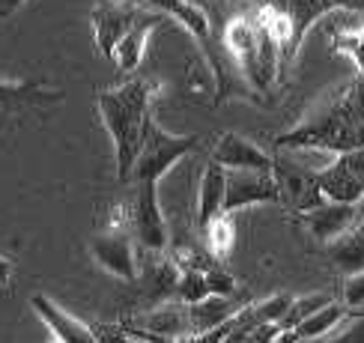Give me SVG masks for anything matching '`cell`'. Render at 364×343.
Instances as JSON below:
<instances>
[{"label":"cell","mask_w":364,"mask_h":343,"mask_svg":"<svg viewBox=\"0 0 364 343\" xmlns=\"http://www.w3.org/2000/svg\"><path fill=\"white\" fill-rule=\"evenodd\" d=\"M358 146H364V75H355V81L328 104L275 138V149H320L331 156Z\"/></svg>","instance_id":"1"},{"label":"cell","mask_w":364,"mask_h":343,"mask_svg":"<svg viewBox=\"0 0 364 343\" xmlns=\"http://www.w3.org/2000/svg\"><path fill=\"white\" fill-rule=\"evenodd\" d=\"M149 104H153V84L144 78H132L119 87H111L99 93L96 108L102 116V126L108 129L114 141V158H117V179L129 183L134 161H138L146 126H149Z\"/></svg>","instance_id":"2"},{"label":"cell","mask_w":364,"mask_h":343,"mask_svg":"<svg viewBox=\"0 0 364 343\" xmlns=\"http://www.w3.org/2000/svg\"><path fill=\"white\" fill-rule=\"evenodd\" d=\"M132 218H129V206L117 203L111 206V212L99 221V227L90 239V254L93 260L114 278H123L129 283L138 281V257H134V245H132Z\"/></svg>","instance_id":"3"},{"label":"cell","mask_w":364,"mask_h":343,"mask_svg":"<svg viewBox=\"0 0 364 343\" xmlns=\"http://www.w3.org/2000/svg\"><path fill=\"white\" fill-rule=\"evenodd\" d=\"M200 146L197 134H171L164 131L156 119H149L146 126V138H144V149L138 161H134V170L129 183H159V179L168 173L176 161H182L188 153Z\"/></svg>","instance_id":"4"},{"label":"cell","mask_w":364,"mask_h":343,"mask_svg":"<svg viewBox=\"0 0 364 343\" xmlns=\"http://www.w3.org/2000/svg\"><path fill=\"white\" fill-rule=\"evenodd\" d=\"M275 183L281 191V206H287L293 215L311 212V209L326 203V194L320 188V170L305 168L299 158L290 156V149H275Z\"/></svg>","instance_id":"5"},{"label":"cell","mask_w":364,"mask_h":343,"mask_svg":"<svg viewBox=\"0 0 364 343\" xmlns=\"http://www.w3.org/2000/svg\"><path fill=\"white\" fill-rule=\"evenodd\" d=\"M132 233L146 254H168V224L159 203V183H134V197L129 203Z\"/></svg>","instance_id":"6"},{"label":"cell","mask_w":364,"mask_h":343,"mask_svg":"<svg viewBox=\"0 0 364 343\" xmlns=\"http://www.w3.org/2000/svg\"><path fill=\"white\" fill-rule=\"evenodd\" d=\"M146 12L144 0H96L93 6V36L102 57L114 60L117 45Z\"/></svg>","instance_id":"7"},{"label":"cell","mask_w":364,"mask_h":343,"mask_svg":"<svg viewBox=\"0 0 364 343\" xmlns=\"http://www.w3.org/2000/svg\"><path fill=\"white\" fill-rule=\"evenodd\" d=\"M269 4H275L287 18V45L281 54V78H284V72L293 66L301 42H305L308 30L316 21H323L326 15H331L338 6H335V0H269Z\"/></svg>","instance_id":"8"},{"label":"cell","mask_w":364,"mask_h":343,"mask_svg":"<svg viewBox=\"0 0 364 343\" xmlns=\"http://www.w3.org/2000/svg\"><path fill=\"white\" fill-rule=\"evenodd\" d=\"M260 203H278L281 191L272 170H227V194H224V212L236 215L239 209L260 206Z\"/></svg>","instance_id":"9"},{"label":"cell","mask_w":364,"mask_h":343,"mask_svg":"<svg viewBox=\"0 0 364 343\" xmlns=\"http://www.w3.org/2000/svg\"><path fill=\"white\" fill-rule=\"evenodd\" d=\"M355 215H358V203H338V200H326L323 206L311 209V212H301L296 215L316 242H335L338 236H343L350 227H355Z\"/></svg>","instance_id":"10"},{"label":"cell","mask_w":364,"mask_h":343,"mask_svg":"<svg viewBox=\"0 0 364 343\" xmlns=\"http://www.w3.org/2000/svg\"><path fill=\"white\" fill-rule=\"evenodd\" d=\"M212 161H218L227 170H272L275 168V156L236 131L221 134L218 143L212 146Z\"/></svg>","instance_id":"11"},{"label":"cell","mask_w":364,"mask_h":343,"mask_svg":"<svg viewBox=\"0 0 364 343\" xmlns=\"http://www.w3.org/2000/svg\"><path fill=\"white\" fill-rule=\"evenodd\" d=\"M30 305H33V310L39 313V320L51 328L57 343H99L93 325H87L78 317H72V313L60 307L54 298L36 293L33 298H30Z\"/></svg>","instance_id":"12"},{"label":"cell","mask_w":364,"mask_h":343,"mask_svg":"<svg viewBox=\"0 0 364 343\" xmlns=\"http://www.w3.org/2000/svg\"><path fill=\"white\" fill-rule=\"evenodd\" d=\"M224 194H227V168L209 158L200 176V191H197V233H203L215 218L227 215Z\"/></svg>","instance_id":"13"},{"label":"cell","mask_w":364,"mask_h":343,"mask_svg":"<svg viewBox=\"0 0 364 343\" xmlns=\"http://www.w3.org/2000/svg\"><path fill=\"white\" fill-rule=\"evenodd\" d=\"M134 325H141V328H146V332L179 343L182 337L191 334V305L179 302V298H173V302H161V305H156V310H149L146 317H141Z\"/></svg>","instance_id":"14"},{"label":"cell","mask_w":364,"mask_h":343,"mask_svg":"<svg viewBox=\"0 0 364 343\" xmlns=\"http://www.w3.org/2000/svg\"><path fill=\"white\" fill-rule=\"evenodd\" d=\"M161 21H171L164 12L153 9V6H146V12L141 15L138 21H134V27L129 30V33L123 36V42L117 45V51H114V60H117V66L123 69V72H134L141 66V60H144V48H146V39L149 33L161 24Z\"/></svg>","instance_id":"15"},{"label":"cell","mask_w":364,"mask_h":343,"mask_svg":"<svg viewBox=\"0 0 364 343\" xmlns=\"http://www.w3.org/2000/svg\"><path fill=\"white\" fill-rule=\"evenodd\" d=\"M328 45L338 54H350L358 75H364V12L343 9L341 18L328 24Z\"/></svg>","instance_id":"16"},{"label":"cell","mask_w":364,"mask_h":343,"mask_svg":"<svg viewBox=\"0 0 364 343\" xmlns=\"http://www.w3.org/2000/svg\"><path fill=\"white\" fill-rule=\"evenodd\" d=\"M320 188L326 194V200H338V203H361L364 200L361 183L341 156H335V161L320 168Z\"/></svg>","instance_id":"17"},{"label":"cell","mask_w":364,"mask_h":343,"mask_svg":"<svg viewBox=\"0 0 364 343\" xmlns=\"http://www.w3.org/2000/svg\"><path fill=\"white\" fill-rule=\"evenodd\" d=\"M45 99H60V89L45 81H0V114L42 104Z\"/></svg>","instance_id":"18"},{"label":"cell","mask_w":364,"mask_h":343,"mask_svg":"<svg viewBox=\"0 0 364 343\" xmlns=\"http://www.w3.org/2000/svg\"><path fill=\"white\" fill-rule=\"evenodd\" d=\"M328 257L343 272V278L364 272V221L338 236L335 242H328Z\"/></svg>","instance_id":"19"},{"label":"cell","mask_w":364,"mask_h":343,"mask_svg":"<svg viewBox=\"0 0 364 343\" xmlns=\"http://www.w3.org/2000/svg\"><path fill=\"white\" fill-rule=\"evenodd\" d=\"M346 317H350V310H346V305L343 302H331V305H326V307H320L316 313H311V317L305 320V322H299L293 332L299 334V340L305 343V340H316V337H323V334H328L331 328H338Z\"/></svg>","instance_id":"20"},{"label":"cell","mask_w":364,"mask_h":343,"mask_svg":"<svg viewBox=\"0 0 364 343\" xmlns=\"http://www.w3.org/2000/svg\"><path fill=\"white\" fill-rule=\"evenodd\" d=\"M236 310H230V298L224 295H209L203 302L191 305V334L209 332V328L221 325L224 320H230Z\"/></svg>","instance_id":"21"},{"label":"cell","mask_w":364,"mask_h":343,"mask_svg":"<svg viewBox=\"0 0 364 343\" xmlns=\"http://www.w3.org/2000/svg\"><path fill=\"white\" fill-rule=\"evenodd\" d=\"M200 239L206 242V248L215 254V257L224 263L227 257H230L233 251V242H236V227H233V218L230 215H221L209 224V227L200 233Z\"/></svg>","instance_id":"22"},{"label":"cell","mask_w":364,"mask_h":343,"mask_svg":"<svg viewBox=\"0 0 364 343\" xmlns=\"http://www.w3.org/2000/svg\"><path fill=\"white\" fill-rule=\"evenodd\" d=\"M209 281H206V272L200 268H182L179 272V283H176V298L186 305H197L209 298Z\"/></svg>","instance_id":"23"},{"label":"cell","mask_w":364,"mask_h":343,"mask_svg":"<svg viewBox=\"0 0 364 343\" xmlns=\"http://www.w3.org/2000/svg\"><path fill=\"white\" fill-rule=\"evenodd\" d=\"M335 298H331L328 293H314V295H293V305H290V310L284 313V320H281V325L284 328H296L299 322H305L311 313H316L320 307H326V305H331Z\"/></svg>","instance_id":"24"},{"label":"cell","mask_w":364,"mask_h":343,"mask_svg":"<svg viewBox=\"0 0 364 343\" xmlns=\"http://www.w3.org/2000/svg\"><path fill=\"white\" fill-rule=\"evenodd\" d=\"M341 302L350 310V317L355 310L364 307V272H355V275H346L343 278V290H341Z\"/></svg>","instance_id":"25"},{"label":"cell","mask_w":364,"mask_h":343,"mask_svg":"<svg viewBox=\"0 0 364 343\" xmlns=\"http://www.w3.org/2000/svg\"><path fill=\"white\" fill-rule=\"evenodd\" d=\"M206 281H209V293L212 295H224V298H233L236 295V278L227 272L224 268V263H218V266H212L209 272H206Z\"/></svg>","instance_id":"26"},{"label":"cell","mask_w":364,"mask_h":343,"mask_svg":"<svg viewBox=\"0 0 364 343\" xmlns=\"http://www.w3.org/2000/svg\"><path fill=\"white\" fill-rule=\"evenodd\" d=\"M93 332L99 343H132L134 337L126 332L123 322H93Z\"/></svg>","instance_id":"27"},{"label":"cell","mask_w":364,"mask_h":343,"mask_svg":"<svg viewBox=\"0 0 364 343\" xmlns=\"http://www.w3.org/2000/svg\"><path fill=\"white\" fill-rule=\"evenodd\" d=\"M233 332H236V328H233ZM281 332H284L281 322H260V325L248 328V332H239V334H245V343H272Z\"/></svg>","instance_id":"28"},{"label":"cell","mask_w":364,"mask_h":343,"mask_svg":"<svg viewBox=\"0 0 364 343\" xmlns=\"http://www.w3.org/2000/svg\"><path fill=\"white\" fill-rule=\"evenodd\" d=\"M323 343H364V317H350L335 337H328Z\"/></svg>","instance_id":"29"},{"label":"cell","mask_w":364,"mask_h":343,"mask_svg":"<svg viewBox=\"0 0 364 343\" xmlns=\"http://www.w3.org/2000/svg\"><path fill=\"white\" fill-rule=\"evenodd\" d=\"M346 164H350V170L355 173V179L361 183V188H364V146H358V149H353V153H343L341 156Z\"/></svg>","instance_id":"30"},{"label":"cell","mask_w":364,"mask_h":343,"mask_svg":"<svg viewBox=\"0 0 364 343\" xmlns=\"http://www.w3.org/2000/svg\"><path fill=\"white\" fill-rule=\"evenodd\" d=\"M27 0H0V18H12L15 12H18Z\"/></svg>","instance_id":"31"},{"label":"cell","mask_w":364,"mask_h":343,"mask_svg":"<svg viewBox=\"0 0 364 343\" xmlns=\"http://www.w3.org/2000/svg\"><path fill=\"white\" fill-rule=\"evenodd\" d=\"M9 278H12V260L0 254V287H6Z\"/></svg>","instance_id":"32"},{"label":"cell","mask_w":364,"mask_h":343,"mask_svg":"<svg viewBox=\"0 0 364 343\" xmlns=\"http://www.w3.org/2000/svg\"><path fill=\"white\" fill-rule=\"evenodd\" d=\"M272 343H301V340H299V334L293 332V328H284V332L275 340H272Z\"/></svg>","instance_id":"33"},{"label":"cell","mask_w":364,"mask_h":343,"mask_svg":"<svg viewBox=\"0 0 364 343\" xmlns=\"http://www.w3.org/2000/svg\"><path fill=\"white\" fill-rule=\"evenodd\" d=\"M346 4H350V0H335V6H338V9H343Z\"/></svg>","instance_id":"34"}]
</instances>
